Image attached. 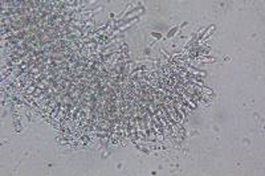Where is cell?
Segmentation results:
<instances>
[{"mask_svg":"<svg viewBox=\"0 0 265 176\" xmlns=\"http://www.w3.org/2000/svg\"><path fill=\"white\" fill-rule=\"evenodd\" d=\"M215 28H216V27L213 25V24H212V25H210V27L207 28V31H205L202 36H199V37H198V40H196L195 43H196V44H202L203 41H205L207 38H210V37H211V35H212L213 32H215Z\"/></svg>","mask_w":265,"mask_h":176,"instance_id":"1","label":"cell"},{"mask_svg":"<svg viewBox=\"0 0 265 176\" xmlns=\"http://www.w3.org/2000/svg\"><path fill=\"white\" fill-rule=\"evenodd\" d=\"M179 29H180V27H179V25L172 27V28H171L170 31H168V33H167V36H166V38H172L174 36H175L176 33H178V31H179Z\"/></svg>","mask_w":265,"mask_h":176,"instance_id":"2","label":"cell"},{"mask_svg":"<svg viewBox=\"0 0 265 176\" xmlns=\"http://www.w3.org/2000/svg\"><path fill=\"white\" fill-rule=\"evenodd\" d=\"M150 36L153 38H155V40H162V38H163V35H162V33H159V32H151Z\"/></svg>","mask_w":265,"mask_h":176,"instance_id":"3","label":"cell"}]
</instances>
